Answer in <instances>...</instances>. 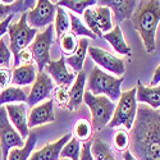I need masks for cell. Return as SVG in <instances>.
<instances>
[{
	"label": "cell",
	"mask_w": 160,
	"mask_h": 160,
	"mask_svg": "<svg viewBox=\"0 0 160 160\" xmlns=\"http://www.w3.org/2000/svg\"><path fill=\"white\" fill-rule=\"evenodd\" d=\"M129 152L136 160H160V113L148 105H137L129 133Z\"/></svg>",
	"instance_id": "1"
},
{
	"label": "cell",
	"mask_w": 160,
	"mask_h": 160,
	"mask_svg": "<svg viewBox=\"0 0 160 160\" xmlns=\"http://www.w3.org/2000/svg\"><path fill=\"white\" fill-rule=\"evenodd\" d=\"M137 9L131 17L133 28L141 36L149 54L156 50V30L160 22V3L156 0L137 3Z\"/></svg>",
	"instance_id": "2"
},
{
	"label": "cell",
	"mask_w": 160,
	"mask_h": 160,
	"mask_svg": "<svg viewBox=\"0 0 160 160\" xmlns=\"http://www.w3.org/2000/svg\"><path fill=\"white\" fill-rule=\"evenodd\" d=\"M123 83V77H117L108 74L101 71L99 67H94L88 74L87 91L95 96H106L109 100L118 101L122 91L121 86Z\"/></svg>",
	"instance_id": "3"
},
{
	"label": "cell",
	"mask_w": 160,
	"mask_h": 160,
	"mask_svg": "<svg viewBox=\"0 0 160 160\" xmlns=\"http://www.w3.org/2000/svg\"><path fill=\"white\" fill-rule=\"evenodd\" d=\"M136 112H137V101H136V86H135L131 90L121 94V96L118 99V104L115 105L113 118L109 122L108 127L110 128L124 127L127 129H131L136 118Z\"/></svg>",
	"instance_id": "4"
},
{
	"label": "cell",
	"mask_w": 160,
	"mask_h": 160,
	"mask_svg": "<svg viewBox=\"0 0 160 160\" xmlns=\"http://www.w3.org/2000/svg\"><path fill=\"white\" fill-rule=\"evenodd\" d=\"M83 101L91 112L92 129L101 131L109 124L115 109V104L112 100L106 96H95L86 90L83 94Z\"/></svg>",
	"instance_id": "5"
},
{
	"label": "cell",
	"mask_w": 160,
	"mask_h": 160,
	"mask_svg": "<svg viewBox=\"0 0 160 160\" xmlns=\"http://www.w3.org/2000/svg\"><path fill=\"white\" fill-rule=\"evenodd\" d=\"M7 32L9 35V40H10L9 50H10V52L14 54V65L17 67L18 54L22 50L27 49L31 45L33 38L38 33V31L36 28L30 27L27 23V13H23L18 22H10Z\"/></svg>",
	"instance_id": "6"
},
{
	"label": "cell",
	"mask_w": 160,
	"mask_h": 160,
	"mask_svg": "<svg viewBox=\"0 0 160 160\" xmlns=\"http://www.w3.org/2000/svg\"><path fill=\"white\" fill-rule=\"evenodd\" d=\"M52 38H54V26L50 24L42 32H38L31 42L30 51L33 60L36 62V69L38 73L44 72L45 67L50 62V48Z\"/></svg>",
	"instance_id": "7"
},
{
	"label": "cell",
	"mask_w": 160,
	"mask_h": 160,
	"mask_svg": "<svg viewBox=\"0 0 160 160\" xmlns=\"http://www.w3.org/2000/svg\"><path fill=\"white\" fill-rule=\"evenodd\" d=\"M24 141L19 136L8 119V114L4 106H0V146H2L3 160H7L8 152L14 148H23Z\"/></svg>",
	"instance_id": "8"
},
{
	"label": "cell",
	"mask_w": 160,
	"mask_h": 160,
	"mask_svg": "<svg viewBox=\"0 0 160 160\" xmlns=\"http://www.w3.org/2000/svg\"><path fill=\"white\" fill-rule=\"evenodd\" d=\"M57 5L50 0H38L33 9L27 12V23L31 28H42L52 24L55 18Z\"/></svg>",
	"instance_id": "9"
},
{
	"label": "cell",
	"mask_w": 160,
	"mask_h": 160,
	"mask_svg": "<svg viewBox=\"0 0 160 160\" xmlns=\"http://www.w3.org/2000/svg\"><path fill=\"white\" fill-rule=\"evenodd\" d=\"M87 52L99 67H101V68H104L105 71H108L113 74L123 77L126 72V63L123 59L115 57L108 50L95 48V46H88Z\"/></svg>",
	"instance_id": "10"
},
{
	"label": "cell",
	"mask_w": 160,
	"mask_h": 160,
	"mask_svg": "<svg viewBox=\"0 0 160 160\" xmlns=\"http://www.w3.org/2000/svg\"><path fill=\"white\" fill-rule=\"evenodd\" d=\"M54 90V85H52V79L50 76L44 71L36 76L35 82L32 83V88L27 96V105L33 108L38 102L45 101L51 96V92Z\"/></svg>",
	"instance_id": "11"
},
{
	"label": "cell",
	"mask_w": 160,
	"mask_h": 160,
	"mask_svg": "<svg viewBox=\"0 0 160 160\" xmlns=\"http://www.w3.org/2000/svg\"><path fill=\"white\" fill-rule=\"evenodd\" d=\"M46 73L49 76H51L50 78H52L57 82L58 86H65L69 87L76 79V76L68 71L65 65V57H60L58 60H50L48 63V65L45 67Z\"/></svg>",
	"instance_id": "12"
},
{
	"label": "cell",
	"mask_w": 160,
	"mask_h": 160,
	"mask_svg": "<svg viewBox=\"0 0 160 160\" xmlns=\"http://www.w3.org/2000/svg\"><path fill=\"white\" fill-rule=\"evenodd\" d=\"M55 121V113H54V100L49 99L40 104L37 106H33L31 109L30 115L27 117V124L28 127H37L46 123H52Z\"/></svg>",
	"instance_id": "13"
},
{
	"label": "cell",
	"mask_w": 160,
	"mask_h": 160,
	"mask_svg": "<svg viewBox=\"0 0 160 160\" xmlns=\"http://www.w3.org/2000/svg\"><path fill=\"white\" fill-rule=\"evenodd\" d=\"M5 110L8 114V119L10 124L16 128L19 133V136L27 137L28 136V124H27V112H26V105L23 102L18 104H8L5 106Z\"/></svg>",
	"instance_id": "14"
},
{
	"label": "cell",
	"mask_w": 160,
	"mask_h": 160,
	"mask_svg": "<svg viewBox=\"0 0 160 160\" xmlns=\"http://www.w3.org/2000/svg\"><path fill=\"white\" fill-rule=\"evenodd\" d=\"M98 3L99 5L108 7L110 9L114 16V21L118 26L126 19H131L133 12L137 7L136 0H102V2Z\"/></svg>",
	"instance_id": "15"
},
{
	"label": "cell",
	"mask_w": 160,
	"mask_h": 160,
	"mask_svg": "<svg viewBox=\"0 0 160 160\" xmlns=\"http://www.w3.org/2000/svg\"><path fill=\"white\" fill-rule=\"evenodd\" d=\"M85 86H86V73L83 71L78 72L74 82L68 88V102L65 108L73 112L79 108V105L83 101V94H85Z\"/></svg>",
	"instance_id": "16"
},
{
	"label": "cell",
	"mask_w": 160,
	"mask_h": 160,
	"mask_svg": "<svg viewBox=\"0 0 160 160\" xmlns=\"http://www.w3.org/2000/svg\"><path fill=\"white\" fill-rule=\"evenodd\" d=\"M72 138L71 133H67V135L62 136L58 141L48 143L46 146L41 150L35 151L28 160H59L60 159V151L63 149V146Z\"/></svg>",
	"instance_id": "17"
},
{
	"label": "cell",
	"mask_w": 160,
	"mask_h": 160,
	"mask_svg": "<svg viewBox=\"0 0 160 160\" xmlns=\"http://www.w3.org/2000/svg\"><path fill=\"white\" fill-rule=\"evenodd\" d=\"M136 101L148 105L154 110H159L160 106V87H146L138 79L136 85Z\"/></svg>",
	"instance_id": "18"
},
{
	"label": "cell",
	"mask_w": 160,
	"mask_h": 160,
	"mask_svg": "<svg viewBox=\"0 0 160 160\" xmlns=\"http://www.w3.org/2000/svg\"><path fill=\"white\" fill-rule=\"evenodd\" d=\"M36 67L35 64H22L16 67V69L12 72V83L16 85V87L18 86H27V85H32L36 79Z\"/></svg>",
	"instance_id": "19"
},
{
	"label": "cell",
	"mask_w": 160,
	"mask_h": 160,
	"mask_svg": "<svg viewBox=\"0 0 160 160\" xmlns=\"http://www.w3.org/2000/svg\"><path fill=\"white\" fill-rule=\"evenodd\" d=\"M102 38L106 40L112 48L118 52V54H122V55H127V57H131L132 54V50L129 48V45L127 44V41L123 37V33H122V30L119 27L118 24H115L114 27L109 31L102 35Z\"/></svg>",
	"instance_id": "20"
},
{
	"label": "cell",
	"mask_w": 160,
	"mask_h": 160,
	"mask_svg": "<svg viewBox=\"0 0 160 160\" xmlns=\"http://www.w3.org/2000/svg\"><path fill=\"white\" fill-rule=\"evenodd\" d=\"M90 46V41L88 38L82 37L78 40V46L76 49V51L72 55L65 58V64H68L71 68L76 72H81L85 64V59H86V54H87V49Z\"/></svg>",
	"instance_id": "21"
},
{
	"label": "cell",
	"mask_w": 160,
	"mask_h": 160,
	"mask_svg": "<svg viewBox=\"0 0 160 160\" xmlns=\"http://www.w3.org/2000/svg\"><path fill=\"white\" fill-rule=\"evenodd\" d=\"M37 143V135L35 132H30L23 148H14L8 152L7 160H28L35 146Z\"/></svg>",
	"instance_id": "22"
},
{
	"label": "cell",
	"mask_w": 160,
	"mask_h": 160,
	"mask_svg": "<svg viewBox=\"0 0 160 160\" xmlns=\"http://www.w3.org/2000/svg\"><path fill=\"white\" fill-rule=\"evenodd\" d=\"M35 0H18V2L10 4H4L0 2V22L9 16L17 14V13H26L35 5Z\"/></svg>",
	"instance_id": "23"
},
{
	"label": "cell",
	"mask_w": 160,
	"mask_h": 160,
	"mask_svg": "<svg viewBox=\"0 0 160 160\" xmlns=\"http://www.w3.org/2000/svg\"><path fill=\"white\" fill-rule=\"evenodd\" d=\"M28 94L26 92V90L21 87H5L2 92H0V106H3L5 104H18V102H26L27 101Z\"/></svg>",
	"instance_id": "24"
},
{
	"label": "cell",
	"mask_w": 160,
	"mask_h": 160,
	"mask_svg": "<svg viewBox=\"0 0 160 160\" xmlns=\"http://www.w3.org/2000/svg\"><path fill=\"white\" fill-rule=\"evenodd\" d=\"M91 154L94 160H115L110 146L101 138H95L91 142Z\"/></svg>",
	"instance_id": "25"
},
{
	"label": "cell",
	"mask_w": 160,
	"mask_h": 160,
	"mask_svg": "<svg viewBox=\"0 0 160 160\" xmlns=\"http://www.w3.org/2000/svg\"><path fill=\"white\" fill-rule=\"evenodd\" d=\"M95 14H96V22H98V27L101 32V35L109 32L113 28V23H112V12L108 7L104 5H96L95 8Z\"/></svg>",
	"instance_id": "26"
},
{
	"label": "cell",
	"mask_w": 160,
	"mask_h": 160,
	"mask_svg": "<svg viewBox=\"0 0 160 160\" xmlns=\"http://www.w3.org/2000/svg\"><path fill=\"white\" fill-rule=\"evenodd\" d=\"M96 4L95 0H60V2L55 3L57 7H60V8H67L72 10V13L76 16L77 14H83V12L87 9V8H91Z\"/></svg>",
	"instance_id": "27"
},
{
	"label": "cell",
	"mask_w": 160,
	"mask_h": 160,
	"mask_svg": "<svg viewBox=\"0 0 160 160\" xmlns=\"http://www.w3.org/2000/svg\"><path fill=\"white\" fill-rule=\"evenodd\" d=\"M68 17H69V30H71V33L73 36H82V37H86V38H96V36L92 33L86 26L85 23H82V21L79 19L76 14L73 13H68Z\"/></svg>",
	"instance_id": "28"
},
{
	"label": "cell",
	"mask_w": 160,
	"mask_h": 160,
	"mask_svg": "<svg viewBox=\"0 0 160 160\" xmlns=\"http://www.w3.org/2000/svg\"><path fill=\"white\" fill-rule=\"evenodd\" d=\"M92 132H94V129H92V126L87 119H78L73 126V135L74 138L78 141L88 142L92 137Z\"/></svg>",
	"instance_id": "29"
},
{
	"label": "cell",
	"mask_w": 160,
	"mask_h": 160,
	"mask_svg": "<svg viewBox=\"0 0 160 160\" xmlns=\"http://www.w3.org/2000/svg\"><path fill=\"white\" fill-rule=\"evenodd\" d=\"M68 31H69L68 13L65 12L64 8L57 7V13H55V33H57V37L60 38L63 35L68 33Z\"/></svg>",
	"instance_id": "30"
},
{
	"label": "cell",
	"mask_w": 160,
	"mask_h": 160,
	"mask_svg": "<svg viewBox=\"0 0 160 160\" xmlns=\"http://www.w3.org/2000/svg\"><path fill=\"white\" fill-rule=\"evenodd\" d=\"M79 152H81V142L72 137L63 146L60 151V158L68 160H79Z\"/></svg>",
	"instance_id": "31"
},
{
	"label": "cell",
	"mask_w": 160,
	"mask_h": 160,
	"mask_svg": "<svg viewBox=\"0 0 160 160\" xmlns=\"http://www.w3.org/2000/svg\"><path fill=\"white\" fill-rule=\"evenodd\" d=\"M113 146L117 151L124 152L129 150V133L126 129H118L113 135Z\"/></svg>",
	"instance_id": "32"
},
{
	"label": "cell",
	"mask_w": 160,
	"mask_h": 160,
	"mask_svg": "<svg viewBox=\"0 0 160 160\" xmlns=\"http://www.w3.org/2000/svg\"><path fill=\"white\" fill-rule=\"evenodd\" d=\"M77 46H78V40L71 32L65 33L60 37V48H62V51L65 55H68V57L72 55L76 51Z\"/></svg>",
	"instance_id": "33"
},
{
	"label": "cell",
	"mask_w": 160,
	"mask_h": 160,
	"mask_svg": "<svg viewBox=\"0 0 160 160\" xmlns=\"http://www.w3.org/2000/svg\"><path fill=\"white\" fill-rule=\"evenodd\" d=\"M83 18H85V22H86V27L94 33L96 37H102L99 27H98V22H96V14H95V8H87L85 12H83Z\"/></svg>",
	"instance_id": "34"
},
{
	"label": "cell",
	"mask_w": 160,
	"mask_h": 160,
	"mask_svg": "<svg viewBox=\"0 0 160 160\" xmlns=\"http://www.w3.org/2000/svg\"><path fill=\"white\" fill-rule=\"evenodd\" d=\"M10 50L4 38H0V68H9L10 65Z\"/></svg>",
	"instance_id": "35"
},
{
	"label": "cell",
	"mask_w": 160,
	"mask_h": 160,
	"mask_svg": "<svg viewBox=\"0 0 160 160\" xmlns=\"http://www.w3.org/2000/svg\"><path fill=\"white\" fill-rule=\"evenodd\" d=\"M55 101L60 106H65L68 102V87L65 86H58L55 90Z\"/></svg>",
	"instance_id": "36"
},
{
	"label": "cell",
	"mask_w": 160,
	"mask_h": 160,
	"mask_svg": "<svg viewBox=\"0 0 160 160\" xmlns=\"http://www.w3.org/2000/svg\"><path fill=\"white\" fill-rule=\"evenodd\" d=\"M12 81V71L9 68H0V87L3 90Z\"/></svg>",
	"instance_id": "37"
},
{
	"label": "cell",
	"mask_w": 160,
	"mask_h": 160,
	"mask_svg": "<svg viewBox=\"0 0 160 160\" xmlns=\"http://www.w3.org/2000/svg\"><path fill=\"white\" fill-rule=\"evenodd\" d=\"M32 60H33L32 54H31L30 49L27 48V49L22 50V51L19 52V54H18V58H17V67H18L21 63H23V64H31V63H32Z\"/></svg>",
	"instance_id": "38"
},
{
	"label": "cell",
	"mask_w": 160,
	"mask_h": 160,
	"mask_svg": "<svg viewBox=\"0 0 160 160\" xmlns=\"http://www.w3.org/2000/svg\"><path fill=\"white\" fill-rule=\"evenodd\" d=\"M79 160H94L91 154V142H85L83 145H81Z\"/></svg>",
	"instance_id": "39"
},
{
	"label": "cell",
	"mask_w": 160,
	"mask_h": 160,
	"mask_svg": "<svg viewBox=\"0 0 160 160\" xmlns=\"http://www.w3.org/2000/svg\"><path fill=\"white\" fill-rule=\"evenodd\" d=\"M13 17H14V16H9V17H7L4 21L0 22V38H2V36L8 31V27H9V24H10V22H12Z\"/></svg>",
	"instance_id": "40"
},
{
	"label": "cell",
	"mask_w": 160,
	"mask_h": 160,
	"mask_svg": "<svg viewBox=\"0 0 160 160\" xmlns=\"http://www.w3.org/2000/svg\"><path fill=\"white\" fill-rule=\"evenodd\" d=\"M159 82H160V67L158 65L156 67V69L154 72V76H152V79H151V82H150V87H155V86H159Z\"/></svg>",
	"instance_id": "41"
},
{
	"label": "cell",
	"mask_w": 160,
	"mask_h": 160,
	"mask_svg": "<svg viewBox=\"0 0 160 160\" xmlns=\"http://www.w3.org/2000/svg\"><path fill=\"white\" fill-rule=\"evenodd\" d=\"M123 159H124V160H136L135 156H133V155L129 152V150H127V151L123 152Z\"/></svg>",
	"instance_id": "42"
},
{
	"label": "cell",
	"mask_w": 160,
	"mask_h": 160,
	"mask_svg": "<svg viewBox=\"0 0 160 160\" xmlns=\"http://www.w3.org/2000/svg\"><path fill=\"white\" fill-rule=\"evenodd\" d=\"M63 160H68V159H63Z\"/></svg>",
	"instance_id": "43"
}]
</instances>
